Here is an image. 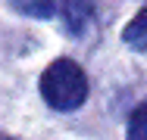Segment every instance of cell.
Returning <instances> with one entry per match:
<instances>
[{
	"mask_svg": "<svg viewBox=\"0 0 147 140\" xmlns=\"http://www.w3.org/2000/svg\"><path fill=\"white\" fill-rule=\"evenodd\" d=\"M41 97L57 112L78 109L88 97V78L85 69L72 59H53L41 75Z\"/></svg>",
	"mask_w": 147,
	"mask_h": 140,
	"instance_id": "cell-1",
	"label": "cell"
},
{
	"mask_svg": "<svg viewBox=\"0 0 147 140\" xmlns=\"http://www.w3.org/2000/svg\"><path fill=\"white\" fill-rule=\"evenodd\" d=\"M59 9H63V19H66V25H69L72 34H82L94 22V13H97L91 0H63Z\"/></svg>",
	"mask_w": 147,
	"mask_h": 140,
	"instance_id": "cell-2",
	"label": "cell"
},
{
	"mask_svg": "<svg viewBox=\"0 0 147 140\" xmlns=\"http://www.w3.org/2000/svg\"><path fill=\"white\" fill-rule=\"evenodd\" d=\"M122 41H125L128 47H135V50H147V3L135 13V19L125 25Z\"/></svg>",
	"mask_w": 147,
	"mask_h": 140,
	"instance_id": "cell-3",
	"label": "cell"
},
{
	"mask_svg": "<svg viewBox=\"0 0 147 140\" xmlns=\"http://www.w3.org/2000/svg\"><path fill=\"white\" fill-rule=\"evenodd\" d=\"M128 140H147V100H141L128 115Z\"/></svg>",
	"mask_w": 147,
	"mask_h": 140,
	"instance_id": "cell-4",
	"label": "cell"
},
{
	"mask_svg": "<svg viewBox=\"0 0 147 140\" xmlns=\"http://www.w3.org/2000/svg\"><path fill=\"white\" fill-rule=\"evenodd\" d=\"M16 6L28 16H38V19H50L57 13V3L53 0H16Z\"/></svg>",
	"mask_w": 147,
	"mask_h": 140,
	"instance_id": "cell-5",
	"label": "cell"
},
{
	"mask_svg": "<svg viewBox=\"0 0 147 140\" xmlns=\"http://www.w3.org/2000/svg\"><path fill=\"white\" fill-rule=\"evenodd\" d=\"M3 140H16V137H9V134H3Z\"/></svg>",
	"mask_w": 147,
	"mask_h": 140,
	"instance_id": "cell-6",
	"label": "cell"
}]
</instances>
